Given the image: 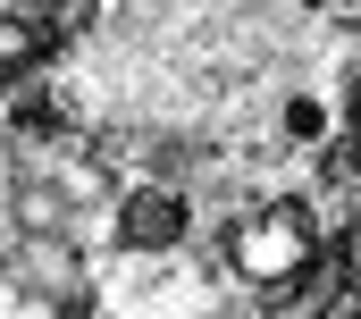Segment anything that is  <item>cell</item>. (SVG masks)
<instances>
[{
	"label": "cell",
	"mask_w": 361,
	"mask_h": 319,
	"mask_svg": "<svg viewBox=\"0 0 361 319\" xmlns=\"http://www.w3.org/2000/svg\"><path fill=\"white\" fill-rule=\"evenodd\" d=\"M42 51H51V25H42V17H25V8H0V84L25 76Z\"/></svg>",
	"instance_id": "cell-2"
},
{
	"label": "cell",
	"mask_w": 361,
	"mask_h": 319,
	"mask_svg": "<svg viewBox=\"0 0 361 319\" xmlns=\"http://www.w3.org/2000/svg\"><path fill=\"white\" fill-rule=\"evenodd\" d=\"M118 236H126V243H169V236H185V210H177V193H160V185L126 193V210H118Z\"/></svg>",
	"instance_id": "cell-1"
}]
</instances>
